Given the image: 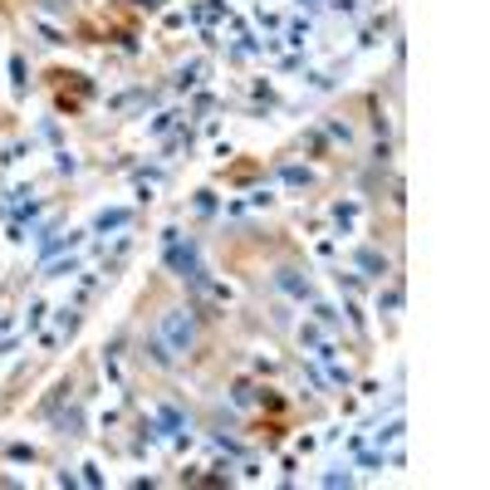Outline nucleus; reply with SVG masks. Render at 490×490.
<instances>
[{
  "mask_svg": "<svg viewBox=\"0 0 490 490\" xmlns=\"http://www.w3.org/2000/svg\"><path fill=\"white\" fill-rule=\"evenodd\" d=\"M162 334L172 339V348H177V353H187V348H191V323H187L177 309H172V314H162Z\"/></svg>",
  "mask_w": 490,
  "mask_h": 490,
  "instance_id": "obj_1",
  "label": "nucleus"
}]
</instances>
